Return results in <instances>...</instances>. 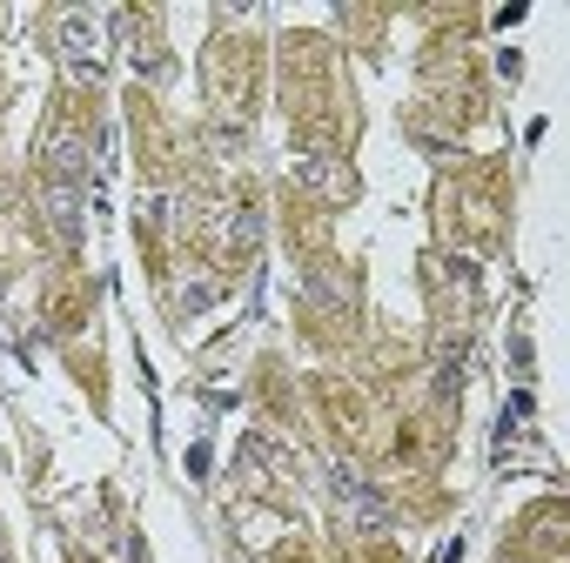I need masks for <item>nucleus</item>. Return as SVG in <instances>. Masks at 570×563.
<instances>
[{"label": "nucleus", "instance_id": "obj_1", "mask_svg": "<svg viewBox=\"0 0 570 563\" xmlns=\"http://www.w3.org/2000/svg\"><path fill=\"white\" fill-rule=\"evenodd\" d=\"M95 41H101V34H95V14H88V8L61 14V55H68V68H75L81 88H101V81H108V68L95 61Z\"/></svg>", "mask_w": 570, "mask_h": 563}, {"label": "nucleus", "instance_id": "obj_2", "mask_svg": "<svg viewBox=\"0 0 570 563\" xmlns=\"http://www.w3.org/2000/svg\"><path fill=\"white\" fill-rule=\"evenodd\" d=\"M48 221L68 235V248L81 241V188L75 181H48Z\"/></svg>", "mask_w": 570, "mask_h": 563}, {"label": "nucleus", "instance_id": "obj_3", "mask_svg": "<svg viewBox=\"0 0 570 563\" xmlns=\"http://www.w3.org/2000/svg\"><path fill=\"white\" fill-rule=\"evenodd\" d=\"M48 175H55V181H75V188H81V175H88L81 141H75V135H61V128L48 135Z\"/></svg>", "mask_w": 570, "mask_h": 563}]
</instances>
